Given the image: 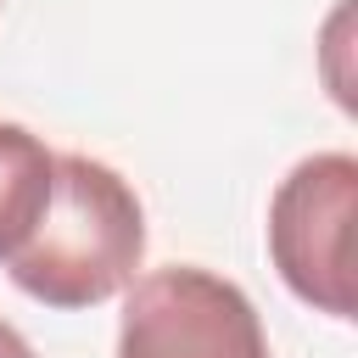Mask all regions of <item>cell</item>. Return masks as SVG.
Returning <instances> with one entry per match:
<instances>
[{
	"mask_svg": "<svg viewBox=\"0 0 358 358\" xmlns=\"http://www.w3.org/2000/svg\"><path fill=\"white\" fill-rule=\"evenodd\" d=\"M50 179H56V151L22 123H0V263L34 235L50 201Z\"/></svg>",
	"mask_w": 358,
	"mask_h": 358,
	"instance_id": "obj_4",
	"label": "cell"
},
{
	"mask_svg": "<svg viewBox=\"0 0 358 358\" xmlns=\"http://www.w3.org/2000/svg\"><path fill=\"white\" fill-rule=\"evenodd\" d=\"M0 358H34L28 336H22L17 324H6V319H0Z\"/></svg>",
	"mask_w": 358,
	"mask_h": 358,
	"instance_id": "obj_5",
	"label": "cell"
},
{
	"mask_svg": "<svg viewBox=\"0 0 358 358\" xmlns=\"http://www.w3.org/2000/svg\"><path fill=\"white\" fill-rule=\"evenodd\" d=\"M140 257H145V207L134 185L84 151H62L50 201L34 235L6 257V268L22 296L78 313L112 302L134 280Z\"/></svg>",
	"mask_w": 358,
	"mask_h": 358,
	"instance_id": "obj_1",
	"label": "cell"
},
{
	"mask_svg": "<svg viewBox=\"0 0 358 358\" xmlns=\"http://www.w3.org/2000/svg\"><path fill=\"white\" fill-rule=\"evenodd\" d=\"M123 291L117 358H274L252 296L213 268L173 263Z\"/></svg>",
	"mask_w": 358,
	"mask_h": 358,
	"instance_id": "obj_3",
	"label": "cell"
},
{
	"mask_svg": "<svg viewBox=\"0 0 358 358\" xmlns=\"http://www.w3.org/2000/svg\"><path fill=\"white\" fill-rule=\"evenodd\" d=\"M352 213L358 157L313 151L268 196V257L296 302L352 319Z\"/></svg>",
	"mask_w": 358,
	"mask_h": 358,
	"instance_id": "obj_2",
	"label": "cell"
}]
</instances>
